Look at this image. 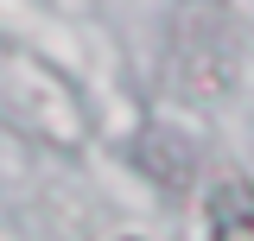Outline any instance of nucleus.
Returning <instances> with one entry per match:
<instances>
[{
  "label": "nucleus",
  "instance_id": "f257e3e1",
  "mask_svg": "<svg viewBox=\"0 0 254 241\" xmlns=\"http://www.w3.org/2000/svg\"><path fill=\"white\" fill-rule=\"evenodd\" d=\"M210 241H254V190L222 184L210 197Z\"/></svg>",
  "mask_w": 254,
  "mask_h": 241
}]
</instances>
